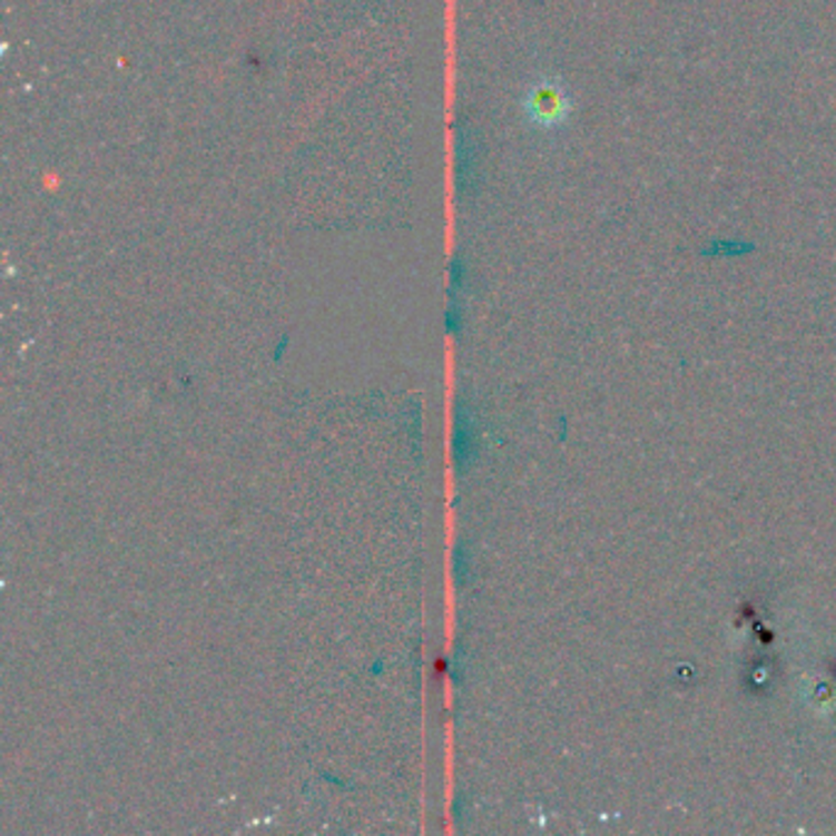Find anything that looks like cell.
I'll return each instance as SVG.
<instances>
[{
	"mask_svg": "<svg viewBox=\"0 0 836 836\" xmlns=\"http://www.w3.org/2000/svg\"><path fill=\"white\" fill-rule=\"evenodd\" d=\"M476 456V437H474V425L466 417V410L459 407L456 412V430H454V459L459 466H466L474 462Z\"/></svg>",
	"mask_w": 836,
	"mask_h": 836,
	"instance_id": "cell-1",
	"label": "cell"
},
{
	"mask_svg": "<svg viewBox=\"0 0 836 836\" xmlns=\"http://www.w3.org/2000/svg\"><path fill=\"white\" fill-rule=\"evenodd\" d=\"M528 104L532 108V116L542 120V124H552V120L562 118L564 101L560 99V94H557L554 89H538L535 94L530 96Z\"/></svg>",
	"mask_w": 836,
	"mask_h": 836,
	"instance_id": "cell-2",
	"label": "cell"
}]
</instances>
